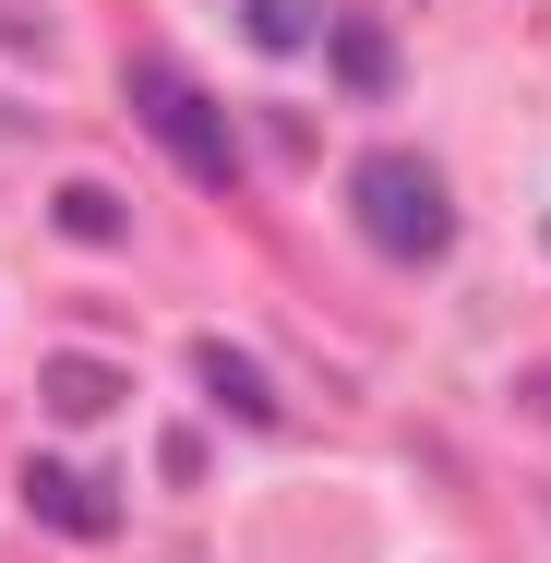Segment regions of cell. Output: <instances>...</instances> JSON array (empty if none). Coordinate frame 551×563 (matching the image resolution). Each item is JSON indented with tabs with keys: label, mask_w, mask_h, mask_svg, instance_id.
Masks as SVG:
<instances>
[{
	"label": "cell",
	"mask_w": 551,
	"mask_h": 563,
	"mask_svg": "<svg viewBox=\"0 0 551 563\" xmlns=\"http://www.w3.org/2000/svg\"><path fill=\"white\" fill-rule=\"evenodd\" d=\"M120 85H132V120H144V144H156V156H168L192 192H240V132H228V109L192 85V73H180V60H156V48H144Z\"/></svg>",
	"instance_id": "obj_1"
},
{
	"label": "cell",
	"mask_w": 551,
	"mask_h": 563,
	"mask_svg": "<svg viewBox=\"0 0 551 563\" xmlns=\"http://www.w3.org/2000/svg\"><path fill=\"white\" fill-rule=\"evenodd\" d=\"M348 217L372 228L384 264H443L455 252V192H443L432 156H360L348 168Z\"/></svg>",
	"instance_id": "obj_2"
},
{
	"label": "cell",
	"mask_w": 551,
	"mask_h": 563,
	"mask_svg": "<svg viewBox=\"0 0 551 563\" xmlns=\"http://www.w3.org/2000/svg\"><path fill=\"white\" fill-rule=\"evenodd\" d=\"M24 516L60 528V540H109V528H120V492L97 479V467H73V455H24Z\"/></svg>",
	"instance_id": "obj_3"
},
{
	"label": "cell",
	"mask_w": 551,
	"mask_h": 563,
	"mask_svg": "<svg viewBox=\"0 0 551 563\" xmlns=\"http://www.w3.org/2000/svg\"><path fill=\"white\" fill-rule=\"evenodd\" d=\"M36 396H48V420H60V432H85V420H120V408H132V372L97 360V347H60V360L36 372Z\"/></svg>",
	"instance_id": "obj_4"
},
{
	"label": "cell",
	"mask_w": 551,
	"mask_h": 563,
	"mask_svg": "<svg viewBox=\"0 0 551 563\" xmlns=\"http://www.w3.org/2000/svg\"><path fill=\"white\" fill-rule=\"evenodd\" d=\"M192 372H205V396H217L228 420H252V432L276 420V384H264V360H252L240 336H192Z\"/></svg>",
	"instance_id": "obj_5"
},
{
	"label": "cell",
	"mask_w": 551,
	"mask_h": 563,
	"mask_svg": "<svg viewBox=\"0 0 551 563\" xmlns=\"http://www.w3.org/2000/svg\"><path fill=\"white\" fill-rule=\"evenodd\" d=\"M324 60H335L348 97H396V36H384L372 12H335V24H324Z\"/></svg>",
	"instance_id": "obj_6"
},
{
	"label": "cell",
	"mask_w": 551,
	"mask_h": 563,
	"mask_svg": "<svg viewBox=\"0 0 551 563\" xmlns=\"http://www.w3.org/2000/svg\"><path fill=\"white\" fill-rule=\"evenodd\" d=\"M48 228H60V240H85V252H120V240H132L120 192H97V180H60V192H48Z\"/></svg>",
	"instance_id": "obj_7"
},
{
	"label": "cell",
	"mask_w": 551,
	"mask_h": 563,
	"mask_svg": "<svg viewBox=\"0 0 551 563\" xmlns=\"http://www.w3.org/2000/svg\"><path fill=\"white\" fill-rule=\"evenodd\" d=\"M240 36L288 60V48H312V36H324V12H312V0H240Z\"/></svg>",
	"instance_id": "obj_8"
},
{
	"label": "cell",
	"mask_w": 551,
	"mask_h": 563,
	"mask_svg": "<svg viewBox=\"0 0 551 563\" xmlns=\"http://www.w3.org/2000/svg\"><path fill=\"white\" fill-rule=\"evenodd\" d=\"M156 479H180V492H192V479H205V444H192V432H168V444H156Z\"/></svg>",
	"instance_id": "obj_9"
},
{
	"label": "cell",
	"mask_w": 551,
	"mask_h": 563,
	"mask_svg": "<svg viewBox=\"0 0 551 563\" xmlns=\"http://www.w3.org/2000/svg\"><path fill=\"white\" fill-rule=\"evenodd\" d=\"M0 48H24V60H36V48H48V24H36L24 0H0Z\"/></svg>",
	"instance_id": "obj_10"
},
{
	"label": "cell",
	"mask_w": 551,
	"mask_h": 563,
	"mask_svg": "<svg viewBox=\"0 0 551 563\" xmlns=\"http://www.w3.org/2000/svg\"><path fill=\"white\" fill-rule=\"evenodd\" d=\"M540 240H551V228H540Z\"/></svg>",
	"instance_id": "obj_11"
}]
</instances>
